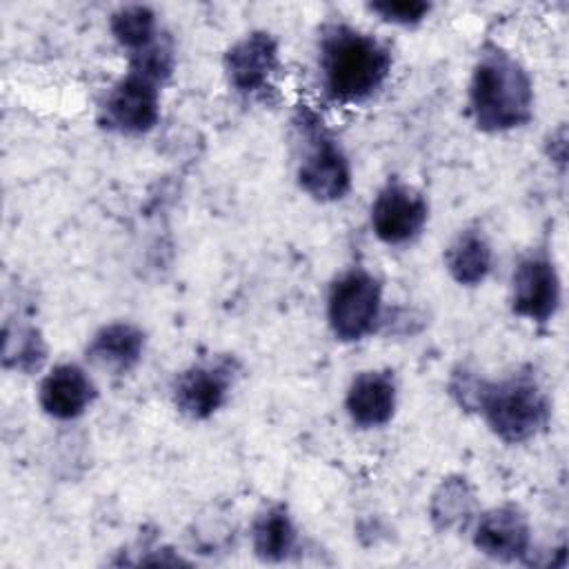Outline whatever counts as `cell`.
<instances>
[{
	"mask_svg": "<svg viewBox=\"0 0 569 569\" xmlns=\"http://www.w3.org/2000/svg\"><path fill=\"white\" fill-rule=\"evenodd\" d=\"M391 71L389 49L360 29L329 24L320 38L322 87L333 102L358 104L371 98Z\"/></svg>",
	"mask_w": 569,
	"mask_h": 569,
	"instance_id": "6da1fadb",
	"label": "cell"
},
{
	"mask_svg": "<svg viewBox=\"0 0 569 569\" xmlns=\"http://www.w3.org/2000/svg\"><path fill=\"white\" fill-rule=\"evenodd\" d=\"M469 111L478 129L511 131L533 116V84L525 67L498 47H487L469 82Z\"/></svg>",
	"mask_w": 569,
	"mask_h": 569,
	"instance_id": "7a4b0ae2",
	"label": "cell"
},
{
	"mask_svg": "<svg viewBox=\"0 0 569 569\" xmlns=\"http://www.w3.org/2000/svg\"><path fill=\"white\" fill-rule=\"evenodd\" d=\"M473 411L507 445L536 438L549 425V400L531 373H513L500 382L480 380Z\"/></svg>",
	"mask_w": 569,
	"mask_h": 569,
	"instance_id": "3957f363",
	"label": "cell"
},
{
	"mask_svg": "<svg viewBox=\"0 0 569 569\" xmlns=\"http://www.w3.org/2000/svg\"><path fill=\"white\" fill-rule=\"evenodd\" d=\"M293 127L300 142L296 169L300 189L318 202H336L345 198L351 189V167L340 142L309 109L296 113Z\"/></svg>",
	"mask_w": 569,
	"mask_h": 569,
	"instance_id": "277c9868",
	"label": "cell"
},
{
	"mask_svg": "<svg viewBox=\"0 0 569 569\" xmlns=\"http://www.w3.org/2000/svg\"><path fill=\"white\" fill-rule=\"evenodd\" d=\"M382 313V284L373 273L353 267L336 278L327 298V322L342 342L373 333Z\"/></svg>",
	"mask_w": 569,
	"mask_h": 569,
	"instance_id": "5b68a950",
	"label": "cell"
},
{
	"mask_svg": "<svg viewBox=\"0 0 569 569\" xmlns=\"http://www.w3.org/2000/svg\"><path fill=\"white\" fill-rule=\"evenodd\" d=\"M160 120V82L129 69L107 93L102 124L124 136L151 131Z\"/></svg>",
	"mask_w": 569,
	"mask_h": 569,
	"instance_id": "8992f818",
	"label": "cell"
},
{
	"mask_svg": "<svg viewBox=\"0 0 569 569\" xmlns=\"http://www.w3.org/2000/svg\"><path fill=\"white\" fill-rule=\"evenodd\" d=\"M560 298V276L551 256L542 249L527 253L511 273V311L525 320L542 325L556 316Z\"/></svg>",
	"mask_w": 569,
	"mask_h": 569,
	"instance_id": "52a82bcc",
	"label": "cell"
},
{
	"mask_svg": "<svg viewBox=\"0 0 569 569\" xmlns=\"http://www.w3.org/2000/svg\"><path fill=\"white\" fill-rule=\"evenodd\" d=\"M236 371V360L227 356L191 365L173 380L171 398L176 409L191 420H207L227 402Z\"/></svg>",
	"mask_w": 569,
	"mask_h": 569,
	"instance_id": "ba28073f",
	"label": "cell"
},
{
	"mask_svg": "<svg viewBox=\"0 0 569 569\" xmlns=\"http://www.w3.org/2000/svg\"><path fill=\"white\" fill-rule=\"evenodd\" d=\"M429 218V204L413 187L389 180L371 204V229L385 244L411 242Z\"/></svg>",
	"mask_w": 569,
	"mask_h": 569,
	"instance_id": "9c48e42d",
	"label": "cell"
},
{
	"mask_svg": "<svg viewBox=\"0 0 569 569\" xmlns=\"http://www.w3.org/2000/svg\"><path fill=\"white\" fill-rule=\"evenodd\" d=\"M278 64V42L267 31H251L242 36L224 53L227 80L236 91L244 96L269 89Z\"/></svg>",
	"mask_w": 569,
	"mask_h": 569,
	"instance_id": "30bf717a",
	"label": "cell"
},
{
	"mask_svg": "<svg viewBox=\"0 0 569 569\" xmlns=\"http://www.w3.org/2000/svg\"><path fill=\"white\" fill-rule=\"evenodd\" d=\"M473 545L480 553L513 562L522 560L531 549V527L520 507L507 502L478 516L473 529Z\"/></svg>",
	"mask_w": 569,
	"mask_h": 569,
	"instance_id": "8fae6325",
	"label": "cell"
},
{
	"mask_svg": "<svg viewBox=\"0 0 569 569\" xmlns=\"http://www.w3.org/2000/svg\"><path fill=\"white\" fill-rule=\"evenodd\" d=\"M38 400L47 416L73 420L96 400V385L80 365L60 362L42 378Z\"/></svg>",
	"mask_w": 569,
	"mask_h": 569,
	"instance_id": "7c38bea8",
	"label": "cell"
},
{
	"mask_svg": "<svg viewBox=\"0 0 569 569\" xmlns=\"http://www.w3.org/2000/svg\"><path fill=\"white\" fill-rule=\"evenodd\" d=\"M396 380L391 371H360L345 396V407L353 425L362 429L382 427L396 411Z\"/></svg>",
	"mask_w": 569,
	"mask_h": 569,
	"instance_id": "4fadbf2b",
	"label": "cell"
},
{
	"mask_svg": "<svg viewBox=\"0 0 569 569\" xmlns=\"http://www.w3.org/2000/svg\"><path fill=\"white\" fill-rule=\"evenodd\" d=\"M144 351V331L131 322H109L100 327L87 345V358L113 373L133 369Z\"/></svg>",
	"mask_w": 569,
	"mask_h": 569,
	"instance_id": "5bb4252c",
	"label": "cell"
},
{
	"mask_svg": "<svg viewBox=\"0 0 569 569\" xmlns=\"http://www.w3.org/2000/svg\"><path fill=\"white\" fill-rule=\"evenodd\" d=\"M445 264L451 278L462 287L480 284L493 264V251L480 229L460 231L445 253Z\"/></svg>",
	"mask_w": 569,
	"mask_h": 569,
	"instance_id": "9a60e30c",
	"label": "cell"
},
{
	"mask_svg": "<svg viewBox=\"0 0 569 569\" xmlns=\"http://www.w3.org/2000/svg\"><path fill=\"white\" fill-rule=\"evenodd\" d=\"M253 551L264 562L284 560L296 547V527L284 505L267 507L251 527Z\"/></svg>",
	"mask_w": 569,
	"mask_h": 569,
	"instance_id": "2e32d148",
	"label": "cell"
},
{
	"mask_svg": "<svg viewBox=\"0 0 569 569\" xmlns=\"http://www.w3.org/2000/svg\"><path fill=\"white\" fill-rule=\"evenodd\" d=\"M429 511L438 529H465L476 513V493L465 478H447L436 489Z\"/></svg>",
	"mask_w": 569,
	"mask_h": 569,
	"instance_id": "e0dca14e",
	"label": "cell"
},
{
	"mask_svg": "<svg viewBox=\"0 0 569 569\" xmlns=\"http://www.w3.org/2000/svg\"><path fill=\"white\" fill-rule=\"evenodd\" d=\"M109 29L120 47L138 53L160 38L158 18L153 9L144 4H127L111 13Z\"/></svg>",
	"mask_w": 569,
	"mask_h": 569,
	"instance_id": "ac0fdd59",
	"label": "cell"
},
{
	"mask_svg": "<svg viewBox=\"0 0 569 569\" xmlns=\"http://www.w3.org/2000/svg\"><path fill=\"white\" fill-rule=\"evenodd\" d=\"M44 360V345L33 327L4 329V367L31 373Z\"/></svg>",
	"mask_w": 569,
	"mask_h": 569,
	"instance_id": "d6986e66",
	"label": "cell"
},
{
	"mask_svg": "<svg viewBox=\"0 0 569 569\" xmlns=\"http://www.w3.org/2000/svg\"><path fill=\"white\" fill-rule=\"evenodd\" d=\"M369 9L387 22L409 27V24L422 22L431 11V4L425 0H382V2H371Z\"/></svg>",
	"mask_w": 569,
	"mask_h": 569,
	"instance_id": "ffe728a7",
	"label": "cell"
}]
</instances>
